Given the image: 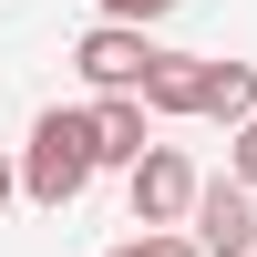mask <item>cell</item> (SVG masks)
Masks as SVG:
<instances>
[{"label":"cell","instance_id":"cell-1","mask_svg":"<svg viewBox=\"0 0 257 257\" xmlns=\"http://www.w3.org/2000/svg\"><path fill=\"white\" fill-rule=\"evenodd\" d=\"M11 165H21V196L62 216V206H72L82 185L103 175V165H93V113H82V103H52V113H31V134H21V155H11Z\"/></svg>","mask_w":257,"mask_h":257},{"label":"cell","instance_id":"cell-2","mask_svg":"<svg viewBox=\"0 0 257 257\" xmlns=\"http://www.w3.org/2000/svg\"><path fill=\"white\" fill-rule=\"evenodd\" d=\"M165 41L144 31V21H93V31L72 41V72L93 82V93H144V72H155Z\"/></svg>","mask_w":257,"mask_h":257},{"label":"cell","instance_id":"cell-3","mask_svg":"<svg viewBox=\"0 0 257 257\" xmlns=\"http://www.w3.org/2000/svg\"><path fill=\"white\" fill-rule=\"evenodd\" d=\"M185 237H196L206 257H247V247H257V185H237V175H196Z\"/></svg>","mask_w":257,"mask_h":257},{"label":"cell","instance_id":"cell-4","mask_svg":"<svg viewBox=\"0 0 257 257\" xmlns=\"http://www.w3.org/2000/svg\"><path fill=\"white\" fill-rule=\"evenodd\" d=\"M123 206H134V226H185V206H196V165H185L175 144H144V155L123 165Z\"/></svg>","mask_w":257,"mask_h":257},{"label":"cell","instance_id":"cell-5","mask_svg":"<svg viewBox=\"0 0 257 257\" xmlns=\"http://www.w3.org/2000/svg\"><path fill=\"white\" fill-rule=\"evenodd\" d=\"M82 113H93V165H134L144 144H155V113H144V93H93Z\"/></svg>","mask_w":257,"mask_h":257},{"label":"cell","instance_id":"cell-6","mask_svg":"<svg viewBox=\"0 0 257 257\" xmlns=\"http://www.w3.org/2000/svg\"><path fill=\"white\" fill-rule=\"evenodd\" d=\"M206 103V52H155V72H144V113L155 123H185Z\"/></svg>","mask_w":257,"mask_h":257},{"label":"cell","instance_id":"cell-7","mask_svg":"<svg viewBox=\"0 0 257 257\" xmlns=\"http://www.w3.org/2000/svg\"><path fill=\"white\" fill-rule=\"evenodd\" d=\"M196 113H206V123H247V113H257V72L206 52V103H196Z\"/></svg>","mask_w":257,"mask_h":257},{"label":"cell","instance_id":"cell-8","mask_svg":"<svg viewBox=\"0 0 257 257\" xmlns=\"http://www.w3.org/2000/svg\"><path fill=\"white\" fill-rule=\"evenodd\" d=\"M103 257H206V247L185 237V226H134V237H123V247H103Z\"/></svg>","mask_w":257,"mask_h":257},{"label":"cell","instance_id":"cell-9","mask_svg":"<svg viewBox=\"0 0 257 257\" xmlns=\"http://www.w3.org/2000/svg\"><path fill=\"white\" fill-rule=\"evenodd\" d=\"M226 175L257 185V113H247V123H226Z\"/></svg>","mask_w":257,"mask_h":257},{"label":"cell","instance_id":"cell-10","mask_svg":"<svg viewBox=\"0 0 257 257\" xmlns=\"http://www.w3.org/2000/svg\"><path fill=\"white\" fill-rule=\"evenodd\" d=\"M165 11H175V0H93V21H144V31H155Z\"/></svg>","mask_w":257,"mask_h":257},{"label":"cell","instance_id":"cell-11","mask_svg":"<svg viewBox=\"0 0 257 257\" xmlns=\"http://www.w3.org/2000/svg\"><path fill=\"white\" fill-rule=\"evenodd\" d=\"M11 196H21V165H11V155H0V216H11Z\"/></svg>","mask_w":257,"mask_h":257},{"label":"cell","instance_id":"cell-12","mask_svg":"<svg viewBox=\"0 0 257 257\" xmlns=\"http://www.w3.org/2000/svg\"><path fill=\"white\" fill-rule=\"evenodd\" d=\"M247 257H257V247H247Z\"/></svg>","mask_w":257,"mask_h":257}]
</instances>
